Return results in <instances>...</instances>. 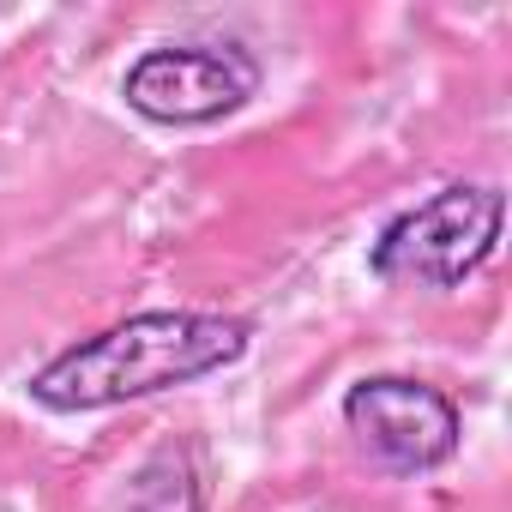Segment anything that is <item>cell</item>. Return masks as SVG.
I'll list each match as a JSON object with an SVG mask.
<instances>
[{"label":"cell","mask_w":512,"mask_h":512,"mask_svg":"<svg viewBox=\"0 0 512 512\" xmlns=\"http://www.w3.org/2000/svg\"><path fill=\"white\" fill-rule=\"evenodd\" d=\"M253 326L235 314H133L97 338H79L49 368L31 374V398L43 410L79 416L127 398H151L187 380H205L247 356Z\"/></svg>","instance_id":"6da1fadb"},{"label":"cell","mask_w":512,"mask_h":512,"mask_svg":"<svg viewBox=\"0 0 512 512\" xmlns=\"http://www.w3.org/2000/svg\"><path fill=\"white\" fill-rule=\"evenodd\" d=\"M500 223H506V199L500 187H440L434 199L398 211L368 266L374 278H404V284H428V290H458L470 272H482L494 260V241H500Z\"/></svg>","instance_id":"7a4b0ae2"},{"label":"cell","mask_w":512,"mask_h":512,"mask_svg":"<svg viewBox=\"0 0 512 512\" xmlns=\"http://www.w3.org/2000/svg\"><path fill=\"white\" fill-rule=\"evenodd\" d=\"M260 91V61L235 43H181V49H151L127 67V109L157 121V127H205L235 115Z\"/></svg>","instance_id":"3957f363"},{"label":"cell","mask_w":512,"mask_h":512,"mask_svg":"<svg viewBox=\"0 0 512 512\" xmlns=\"http://www.w3.org/2000/svg\"><path fill=\"white\" fill-rule=\"evenodd\" d=\"M344 422L398 476L440 470L458 452V404L440 386H422V380H404V374L356 380L344 392Z\"/></svg>","instance_id":"277c9868"}]
</instances>
